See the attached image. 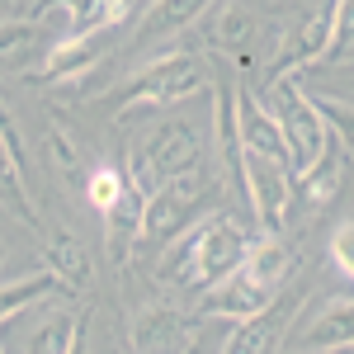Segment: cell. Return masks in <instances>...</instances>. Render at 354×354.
<instances>
[{
	"mask_svg": "<svg viewBox=\"0 0 354 354\" xmlns=\"http://www.w3.org/2000/svg\"><path fill=\"white\" fill-rule=\"evenodd\" d=\"M335 5V33H330V62L354 53V0H330Z\"/></svg>",
	"mask_w": 354,
	"mask_h": 354,
	"instance_id": "cell-20",
	"label": "cell"
},
{
	"mask_svg": "<svg viewBox=\"0 0 354 354\" xmlns=\"http://www.w3.org/2000/svg\"><path fill=\"white\" fill-rule=\"evenodd\" d=\"M245 250H250V232L232 213L203 218L189 232H180L175 241H165L161 279H180V283H194L198 293H208L241 265Z\"/></svg>",
	"mask_w": 354,
	"mask_h": 354,
	"instance_id": "cell-1",
	"label": "cell"
},
{
	"mask_svg": "<svg viewBox=\"0 0 354 354\" xmlns=\"http://www.w3.org/2000/svg\"><path fill=\"white\" fill-rule=\"evenodd\" d=\"M283 279H288V245L279 241V236H260V241H250V250H245L241 265L227 274L218 288H208V293H203L198 317L245 322V317L265 312V307L279 298Z\"/></svg>",
	"mask_w": 354,
	"mask_h": 354,
	"instance_id": "cell-2",
	"label": "cell"
},
{
	"mask_svg": "<svg viewBox=\"0 0 354 354\" xmlns=\"http://www.w3.org/2000/svg\"><path fill=\"white\" fill-rule=\"evenodd\" d=\"M203 147H208V137L198 133L194 123H185V118L156 123L151 137L128 156V170H123V180H128V189L137 194V203H147V198L161 189V185H170V180L194 175L198 161H203Z\"/></svg>",
	"mask_w": 354,
	"mask_h": 354,
	"instance_id": "cell-3",
	"label": "cell"
},
{
	"mask_svg": "<svg viewBox=\"0 0 354 354\" xmlns=\"http://www.w3.org/2000/svg\"><path fill=\"white\" fill-rule=\"evenodd\" d=\"M109 48V33H62L53 38V48L43 53V76L38 81H66V76H85L100 66V57Z\"/></svg>",
	"mask_w": 354,
	"mask_h": 354,
	"instance_id": "cell-9",
	"label": "cell"
},
{
	"mask_svg": "<svg viewBox=\"0 0 354 354\" xmlns=\"http://www.w3.org/2000/svg\"><path fill=\"white\" fill-rule=\"evenodd\" d=\"M43 260H48V270L62 279V288H90L95 283V255L85 250L71 232H57V236H48V245H43Z\"/></svg>",
	"mask_w": 354,
	"mask_h": 354,
	"instance_id": "cell-12",
	"label": "cell"
},
{
	"mask_svg": "<svg viewBox=\"0 0 354 354\" xmlns=\"http://www.w3.org/2000/svg\"><path fill=\"white\" fill-rule=\"evenodd\" d=\"M208 194H213V189H208V180H203L198 170L185 175V180L161 185V189L142 203V241L165 245V241H175L180 232H189L194 213H198V203H203Z\"/></svg>",
	"mask_w": 354,
	"mask_h": 354,
	"instance_id": "cell-6",
	"label": "cell"
},
{
	"mask_svg": "<svg viewBox=\"0 0 354 354\" xmlns=\"http://www.w3.org/2000/svg\"><path fill=\"white\" fill-rule=\"evenodd\" d=\"M0 265H5V241H0Z\"/></svg>",
	"mask_w": 354,
	"mask_h": 354,
	"instance_id": "cell-24",
	"label": "cell"
},
{
	"mask_svg": "<svg viewBox=\"0 0 354 354\" xmlns=\"http://www.w3.org/2000/svg\"><path fill=\"white\" fill-rule=\"evenodd\" d=\"M185 354H208V350H203V345H198V340H194V345H189V350H185Z\"/></svg>",
	"mask_w": 354,
	"mask_h": 354,
	"instance_id": "cell-23",
	"label": "cell"
},
{
	"mask_svg": "<svg viewBox=\"0 0 354 354\" xmlns=\"http://www.w3.org/2000/svg\"><path fill=\"white\" fill-rule=\"evenodd\" d=\"M194 345V317L180 307H147L133 322V354H185Z\"/></svg>",
	"mask_w": 354,
	"mask_h": 354,
	"instance_id": "cell-8",
	"label": "cell"
},
{
	"mask_svg": "<svg viewBox=\"0 0 354 354\" xmlns=\"http://www.w3.org/2000/svg\"><path fill=\"white\" fill-rule=\"evenodd\" d=\"M0 354H5V350H0Z\"/></svg>",
	"mask_w": 354,
	"mask_h": 354,
	"instance_id": "cell-25",
	"label": "cell"
},
{
	"mask_svg": "<svg viewBox=\"0 0 354 354\" xmlns=\"http://www.w3.org/2000/svg\"><path fill=\"white\" fill-rule=\"evenodd\" d=\"M137 0H43L38 5V19L43 15H66L62 33H113L133 15Z\"/></svg>",
	"mask_w": 354,
	"mask_h": 354,
	"instance_id": "cell-11",
	"label": "cell"
},
{
	"mask_svg": "<svg viewBox=\"0 0 354 354\" xmlns=\"http://www.w3.org/2000/svg\"><path fill=\"white\" fill-rule=\"evenodd\" d=\"M270 113L279 118V133L288 142V161H293V180H298V175H307L312 165L326 156V147H330L326 118L317 109V100L302 85H293V76H274Z\"/></svg>",
	"mask_w": 354,
	"mask_h": 354,
	"instance_id": "cell-5",
	"label": "cell"
},
{
	"mask_svg": "<svg viewBox=\"0 0 354 354\" xmlns=\"http://www.w3.org/2000/svg\"><path fill=\"white\" fill-rule=\"evenodd\" d=\"M43 147H48V165H53L57 175L66 180V185H76L81 180V147H76V137L66 133L62 123H48V137H43Z\"/></svg>",
	"mask_w": 354,
	"mask_h": 354,
	"instance_id": "cell-17",
	"label": "cell"
},
{
	"mask_svg": "<svg viewBox=\"0 0 354 354\" xmlns=\"http://www.w3.org/2000/svg\"><path fill=\"white\" fill-rule=\"evenodd\" d=\"M203 66H198V57L189 53H165L156 57L151 66H142L137 76H128V85L118 90V95H109L104 104H109L118 118H128L133 109H170V104H180V100H189V95H198L203 90Z\"/></svg>",
	"mask_w": 354,
	"mask_h": 354,
	"instance_id": "cell-4",
	"label": "cell"
},
{
	"mask_svg": "<svg viewBox=\"0 0 354 354\" xmlns=\"http://www.w3.org/2000/svg\"><path fill=\"white\" fill-rule=\"evenodd\" d=\"M0 194H5V203L19 213V218L33 227L38 222V213H33V198H28V175L15 165V156L5 151V142H0Z\"/></svg>",
	"mask_w": 354,
	"mask_h": 354,
	"instance_id": "cell-19",
	"label": "cell"
},
{
	"mask_svg": "<svg viewBox=\"0 0 354 354\" xmlns=\"http://www.w3.org/2000/svg\"><path fill=\"white\" fill-rule=\"evenodd\" d=\"M208 10H213V0H151L147 15L137 19V38H165V33H180V28L198 24Z\"/></svg>",
	"mask_w": 354,
	"mask_h": 354,
	"instance_id": "cell-13",
	"label": "cell"
},
{
	"mask_svg": "<svg viewBox=\"0 0 354 354\" xmlns=\"http://www.w3.org/2000/svg\"><path fill=\"white\" fill-rule=\"evenodd\" d=\"M317 109L326 118V133H330V147L345 151V161L354 165V104L350 100H330V95H312Z\"/></svg>",
	"mask_w": 354,
	"mask_h": 354,
	"instance_id": "cell-16",
	"label": "cell"
},
{
	"mask_svg": "<svg viewBox=\"0 0 354 354\" xmlns=\"http://www.w3.org/2000/svg\"><path fill=\"white\" fill-rule=\"evenodd\" d=\"M62 354H90V312L76 317V326H71V335H66V350Z\"/></svg>",
	"mask_w": 354,
	"mask_h": 354,
	"instance_id": "cell-22",
	"label": "cell"
},
{
	"mask_svg": "<svg viewBox=\"0 0 354 354\" xmlns=\"http://www.w3.org/2000/svg\"><path fill=\"white\" fill-rule=\"evenodd\" d=\"M62 293V279L53 270H38V274H24V279H10V283H0V326L10 322V317H19L24 307H33L38 298H53Z\"/></svg>",
	"mask_w": 354,
	"mask_h": 354,
	"instance_id": "cell-15",
	"label": "cell"
},
{
	"mask_svg": "<svg viewBox=\"0 0 354 354\" xmlns=\"http://www.w3.org/2000/svg\"><path fill=\"white\" fill-rule=\"evenodd\" d=\"M85 194H90V203H95V213H104L109 218L113 208L128 198V180H123V170H113V165H100V170H90L85 175Z\"/></svg>",
	"mask_w": 354,
	"mask_h": 354,
	"instance_id": "cell-18",
	"label": "cell"
},
{
	"mask_svg": "<svg viewBox=\"0 0 354 354\" xmlns=\"http://www.w3.org/2000/svg\"><path fill=\"white\" fill-rule=\"evenodd\" d=\"M53 33L38 15H24V19H5L0 24V76H19L28 66H38L43 53L53 48L48 43Z\"/></svg>",
	"mask_w": 354,
	"mask_h": 354,
	"instance_id": "cell-10",
	"label": "cell"
},
{
	"mask_svg": "<svg viewBox=\"0 0 354 354\" xmlns=\"http://www.w3.org/2000/svg\"><path fill=\"white\" fill-rule=\"evenodd\" d=\"M330 260L340 265V274L354 279V222H340V227L330 232Z\"/></svg>",
	"mask_w": 354,
	"mask_h": 354,
	"instance_id": "cell-21",
	"label": "cell"
},
{
	"mask_svg": "<svg viewBox=\"0 0 354 354\" xmlns=\"http://www.w3.org/2000/svg\"><path fill=\"white\" fill-rule=\"evenodd\" d=\"M203 19H208V38L218 48H241L245 38H255V15L245 0H213V10Z\"/></svg>",
	"mask_w": 354,
	"mask_h": 354,
	"instance_id": "cell-14",
	"label": "cell"
},
{
	"mask_svg": "<svg viewBox=\"0 0 354 354\" xmlns=\"http://www.w3.org/2000/svg\"><path fill=\"white\" fill-rule=\"evenodd\" d=\"M335 350H354V298L335 293L326 298L293 335L283 354H335Z\"/></svg>",
	"mask_w": 354,
	"mask_h": 354,
	"instance_id": "cell-7",
	"label": "cell"
}]
</instances>
